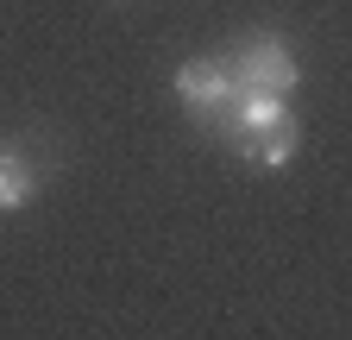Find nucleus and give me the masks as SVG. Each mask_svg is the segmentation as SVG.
Listing matches in <instances>:
<instances>
[{"instance_id":"nucleus-1","label":"nucleus","mask_w":352,"mask_h":340,"mask_svg":"<svg viewBox=\"0 0 352 340\" xmlns=\"http://www.w3.org/2000/svg\"><path fill=\"white\" fill-rule=\"evenodd\" d=\"M233 89H239V82H233L227 57H189L183 70H176V101H183L208 133L220 126V114L233 107Z\"/></svg>"},{"instance_id":"nucleus-2","label":"nucleus","mask_w":352,"mask_h":340,"mask_svg":"<svg viewBox=\"0 0 352 340\" xmlns=\"http://www.w3.org/2000/svg\"><path fill=\"white\" fill-rule=\"evenodd\" d=\"M227 70H233L239 89H258V95H289L302 82V70H296L283 38H245V45L227 57Z\"/></svg>"},{"instance_id":"nucleus-3","label":"nucleus","mask_w":352,"mask_h":340,"mask_svg":"<svg viewBox=\"0 0 352 340\" xmlns=\"http://www.w3.org/2000/svg\"><path fill=\"white\" fill-rule=\"evenodd\" d=\"M38 195V170L19 145H0V215H13V208H25Z\"/></svg>"}]
</instances>
